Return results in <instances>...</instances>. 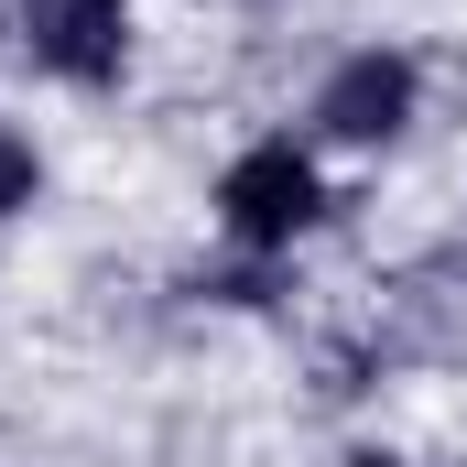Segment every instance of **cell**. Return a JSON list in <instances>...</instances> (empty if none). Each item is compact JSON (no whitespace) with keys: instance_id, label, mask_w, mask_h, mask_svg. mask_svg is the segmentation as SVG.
Wrapping results in <instances>:
<instances>
[{"instance_id":"cell-2","label":"cell","mask_w":467,"mask_h":467,"mask_svg":"<svg viewBox=\"0 0 467 467\" xmlns=\"http://www.w3.org/2000/svg\"><path fill=\"white\" fill-rule=\"evenodd\" d=\"M22 55L66 88H109L130 66V0H22Z\"/></svg>"},{"instance_id":"cell-3","label":"cell","mask_w":467,"mask_h":467,"mask_svg":"<svg viewBox=\"0 0 467 467\" xmlns=\"http://www.w3.org/2000/svg\"><path fill=\"white\" fill-rule=\"evenodd\" d=\"M413 119V55H348L327 88H316V141H348V152H369V141H391Z\"/></svg>"},{"instance_id":"cell-4","label":"cell","mask_w":467,"mask_h":467,"mask_svg":"<svg viewBox=\"0 0 467 467\" xmlns=\"http://www.w3.org/2000/svg\"><path fill=\"white\" fill-rule=\"evenodd\" d=\"M33 185H44L33 141H22V130H0V218H11V207H33Z\"/></svg>"},{"instance_id":"cell-5","label":"cell","mask_w":467,"mask_h":467,"mask_svg":"<svg viewBox=\"0 0 467 467\" xmlns=\"http://www.w3.org/2000/svg\"><path fill=\"white\" fill-rule=\"evenodd\" d=\"M348 467H402V457H348Z\"/></svg>"},{"instance_id":"cell-1","label":"cell","mask_w":467,"mask_h":467,"mask_svg":"<svg viewBox=\"0 0 467 467\" xmlns=\"http://www.w3.org/2000/svg\"><path fill=\"white\" fill-rule=\"evenodd\" d=\"M316 218H327V185H316V163L294 141H250L229 174H218V229L239 250H294Z\"/></svg>"}]
</instances>
